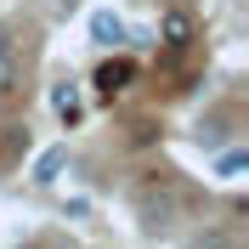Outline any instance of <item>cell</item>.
Returning a JSON list of instances; mask_svg holds the SVG:
<instances>
[{"instance_id":"6da1fadb","label":"cell","mask_w":249,"mask_h":249,"mask_svg":"<svg viewBox=\"0 0 249 249\" xmlns=\"http://www.w3.org/2000/svg\"><path fill=\"white\" fill-rule=\"evenodd\" d=\"M91 85H96V96H102V102H113V96H124L130 85H136V62H130V57H108L102 68H96Z\"/></svg>"},{"instance_id":"7a4b0ae2","label":"cell","mask_w":249,"mask_h":249,"mask_svg":"<svg viewBox=\"0 0 249 249\" xmlns=\"http://www.w3.org/2000/svg\"><path fill=\"white\" fill-rule=\"evenodd\" d=\"M51 108H57V119H62V124H79V113H85V96H79L74 79H57V85H51Z\"/></svg>"},{"instance_id":"3957f363","label":"cell","mask_w":249,"mask_h":249,"mask_svg":"<svg viewBox=\"0 0 249 249\" xmlns=\"http://www.w3.org/2000/svg\"><path fill=\"white\" fill-rule=\"evenodd\" d=\"M193 142H198L204 153H221V147H227V142H232V119H198V130H193Z\"/></svg>"},{"instance_id":"277c9868","label":"cell","mask_w":249,"mask_h":249,"mask_svg":"<svg viewBox=\"0 0 249 249\" xmlns=\"http://www.w3.org/2000/svg\"><path fill=\"white\" fill-rule=\"evenodd\" d=\"M91 40H96V46H108V51H119V46H124V17L91 12Z\"/></svg>"},{"instance_id":"5b68a950","label":"cell","mask_w":249,"mask_h":249,"mask_svg":"<svg viewBox=\"0 0 249 249\" xmlns=\"http://www.w3.org/2000/svg\"><path fill=\"white\" fill-rule=\"evenodd\" d=\"M187 40H193V17H187V12H170V17H164V46H170V51H187Z\"/></svg>"},{"instance_id":"8992f818","label":"cell","mask_w":249,"mask_h":249,"mask_svg":"<svg viewBox=\"0 0 249 249\" xmlns=\"http://www.w3.org/2000/svg\"><path fill=\"white\" fill-rule=\"evenodd\" d=\"M170 215H176L170 198H147V204H142V227H147V232H164V227H170Z\"/></svg>"},{"instance_id":"52a82bcc","label":"cell","mask_w":249,"mask_h":249,"mask_svg":"<svg viewBox=\"0 0 249 249\" xmlns=\"http://www.w3.org/2000/svg\"><path fill=\"white\" fill-rule=\"evenodd\" d=\"M62 164H68V147H51V153L34 164V181H40V187H51V181L62 176Z\"/></svg>"},{"instance_id":"ba28073f","label":"cell","mask_w":249,"mask_h":249,"mask_svg":"<svg viewBox=\"0 0 249 249\" xmlns=\"http://www.w3.org/2000/svg\"><path fill=\"white\" fill-rule=\"evenodd\" d=\"M6 91H17V51H12L6 34H0V96Z\"/></svg>"},{"instance_id":"9c48e42d","label":"cell","mask_w":249,"mask_h":249,"mask_svg":"<svg viewBox=\"0 0 249 249\" xmlns=\"http://www.w3.org/2000/svg\"><path fill=\"white\" fill-rule=\"evenodd\" d=\"M244 164H249V153H238V147H232V153H221V164H215V170L227 176V181H238V176H244Z\"/></svg>"}]
</instances>
